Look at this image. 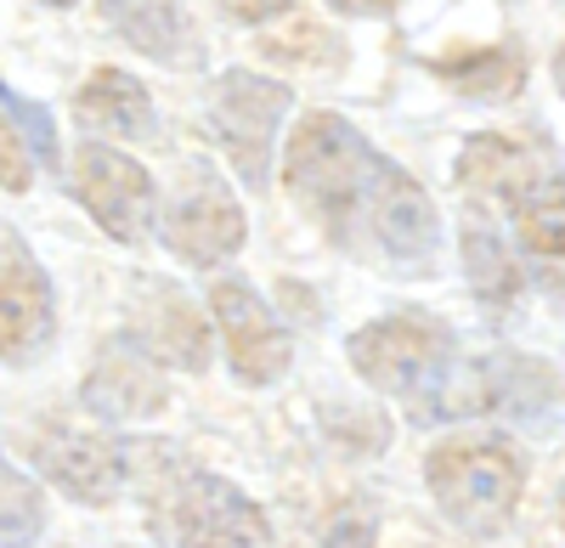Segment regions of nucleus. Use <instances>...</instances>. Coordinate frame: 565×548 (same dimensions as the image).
<instances>
[{
  "label": "nucleus",
  "instance_id": "obj_12",
  "mask_svg": "<svg viewBox=\"0 0 565 548\" xmlns=\"http://www.w3.org/2000/svg\"><path fill=\"white\" fill-rule=\"evenodd\" d=\"M57 329L52 311V283L29 249H12L0 260V356L7 362H29L34 351H45Z\"/></svg>",
  "mask_w": 565,
  "mask_h": 548
},
{
  "label": "nucleus",
  "instance_id": "obj_15",
  "mask_svg": "<svg viewBox=\"0 0 565 548\" xmlns=\"http://www.w3.org/2000/svg\"><path fill=\"white\" fill-rule=\"evenodd\" d=\"M103 18L136 45L141 57H153V63L193 68L204 57L175 0H103Z\"/></svg>",
  "mask_w": 565,
  "mask_h": 548
},
{
  "label": "nucleus",
  "instance_id": "obj_9",
  "mask_svg": "<svg viewBox=\"0 0 565 548\" xmlns=\"http://www.w3.org/2000/svg\"><path fill=\"white\" fill-rule=\"evenodd\" d=\"M170 542L260 548V542H271V526H266V515L232 481L193 475V481L175 492V504H170Z\"/></svg>",
  "mask_w": 565,
  "mask_h": 548
},
{
  "label": "nucleus",
  "instance_id": "obj_21",
  "mask_svg": "<svg viewBox=\"0 0 565 548\" xmlns=\"http://www.w3.org/2000/svg\"><path fill=\"white\" fill-rule=\"evenodd\" d=\"M295 0H221V12L226 18H238V23H271L277 12H289Z\"/></svg>",
  "mask_w": 565,
  "mask_h": 548
},
{
  "label": "nucleus",
  "instance_id": "obj_10",
  "mask_svg": "<svg viewBox=\"0 0 565 548\" xmlns=\"http://www.w3.org/2000/svg\"><path fill=\"white\" fill-rule=\"evenodd\" d=\"M85 407L108 425H130V419H153L164 407V374L159 356L141 345L136 334H119L103 345V362L85 379Z\"/></svg>",
  "mask_w": 565,
  "mask_h": 548
},
{
  "label": "nucleus",
  "instance_id": "obj_2",
  "mask_svg": "<svg viewBox=\"0 0 565 548\" xmlns=\"http://www.w3.org/2000/svg\"><path fill=\"white\" fill-rule=\"evenodd\" d=\"M351 368L391 401H402L418 425L487 413V362L463 368L458 340L430 311H396L380 323H362L351 340Z\"/></svg>",
  "mask_w": 565,
  "mask_h": 548
},
{
  "label": "nucleus",
  "instance_id": "obj_8",
  "mask_svg": "<svg viewBox=\"0 0 565 548\" xmlns=\"http://www.w3.org/2000/svg\"><path fill=\"white\" fill-rule=\"evenodd\" d=\"M210 311L215 323L226 334V356H232V374H238L244 385H277L282 374H289L295 362V340L289 329L277 323V316L266 311V300L249 289V283H215L210 289Z\"/></svg>",
  "mask_w": 565,
  "mask_h": 548
},
{
  "label": "nucleus",
  "instance_id": "obj_6",
  "mask_svg": "<svg viewBox=\"0 0 565 548\" xmlns=\"http://www.w3.org/2000/svg\"><path fill=\"white\" fill-rule=\"evenodd\" d=\"M74 198L90 209V221L103 226L119 244H141L153 233V209H159V187L130 153L108 148V142H85L74 153Z\"/></svg>",
  "mask_w": 565,
  "mask_h": 548
},
{
  "label": "nucleus",
  "instance_id": "obj_19",
  "mask_svg": "<svg viewBox=\"0 0 565 548\" xmlns=\"http://www.w3.org/2000/svg\"><path fill=\"white\" fill-rule=\"evenodd\" d=\"M45 526V504L40 492L0 459V537H34Z\"/></svg>",
  "mask_w": 565,
  "mask_h": 548
},
{
  "label": "nucleus",
  "instance_id": "obj_20",
  "mask_svg": "<svg viewBox=\"0 0 565 548\" xmlns=\"http://www.w3.org/2000/svg\"><path fill=\"white\" fill-rule=\"evenodd\" d=\"M0 187L7 193H29L34 187V159L23 148V130H12L7 103H0Z\"/></svg>",
  "mask_w": 565,
  "mask_h": 548
},
{
  "label": "nucleus",
  "instance_id": "obj_11",
  "mask_svg": "<svg viewBox=\"0 0 565 548\" xmlns=\"http://www.w3.org/2000/svg\"><path fill=\"white\" fill-rule=\"evenodd\" d=\"M136 340L159 356V368H186L204 374L210 368V323L193 294H181L175 283H148L136 300Z\"/></svg>",
  "mask_w": 565,
  "mask_h": 548
},
{
  "label": "nucleus",
  "instance_id": "obj_3",
  "mask_svg": "<svg viewBox=\"0 0 565 548\" xmlns=\"http://www.w3.org/2000/svg\"><path fill=\"white\" fill-rule=\"evenodd\" d=\"M424 481L436 492V509L463 537H503L526 492V459L503 436H447L424 459Z\"/></svg>",
  "mask_w": 565,
  "mask_h": 548
},
{
  "label": "nucleus",
  "instance_id": "obj_4",
  "mask_svg": "<svg viewBox=\"0 0 565 548\" xmlns=\"http://www.w3.org/2000/svg\"><path fill=\"white\" fill-rule=\"evenodd\" d=\"M159 238L186 266H221L244 249V209L232 187L204 159H181L170 181V204L159 215Z\"/></svg>",
  "mask_w": 565,
  "mask_h": 548
},
{
  "label": "nucleus",
  "instance_id": "obj_18",
  "mask_svg": "<svg viewBox=\"0 0 565 548\" xmlns=\"http://www.w3.org/2000/svg\"><path fill=\"white\" fill-rule=\"evenodd\" d=\"M463 266H469V289H476L487 305H509L514 294H521V266H514V255L487 233L481 221L463 226Z\"/></svg>",
  "mask_w": 565,
  "mask_h": 548
},
{
  "label": "nucleus",
  "instance_id": "obj_5",
  "mask_svg": "<svg viewBox=\"0 0 565 548\" xmlns=\"http://www.w3.org/2000/svg\"><path fill=\"white\" fill-rule=\"evenodd\" d=\"M295 108V90L277 85V79H260L249 68H232L221 74L215 97H210V130L215 142L226 148L232 170H238L249 187L271 175V142H277V125L289 119Z\"/></svg>",
  "mask_w": 565,
  "mask_h": 548
},
{
  "label": "nucleus",
  "instance_id": "obj_17",
  "mask_svg": "<svg viewBox=\"0 0 565 548\" xmlns=\"http://www.w3.org/2000/svg\"><path fill=\"white\" fill-rule=\"evenodd\" d=\"M436 79H447L458 97H476V103H509L514 90L526 85V57L514 45H487L476 57H447L430 68Z\"/></svg>",
  "mask_w": 565,
  "mask_h": 548
},
{
  "label": "nucleus",
  "instance_id": "obj_13",
  "mask_svg": "<svg viewBox=\"0 0 565 548\" xmlns=\"http://www.w3.org/2000/svg\"><path fill=\"white\" fill-rule=\"evenodd\" d=\"M74 119L103 136V142H153L159 136V108L148 97V85L125 68H97L79 97H74Z\"/></svg>",
  "mask_w": 565,
  "mask_h": 548
},
{
  "label": "nucleus",
  "instance_id": "obj_16",
  "mask_svg": "<svg viewBox=\"0 0 565 548\" xmlns=\"http://www.w3.org/2000/svg\"><path fill=\"white\" fill-rule=\"evenodd\" d=\"M514 244L548 289H565V175L514 204Z\"/></svg>",
  "mask_w": 565,
  "mask_h": 548
},
{
  "label": "nucleus",
  "instance_id": "obj_14",
  "mask_svg": "<svg viewBox=\"0 0 565 548\" xmlns=\"http://www.w3.org/2000/svg\"><path fill=\"white\" fill-rule=\"evenodd\" d=\"M34 459L68 497H79V504H90V509L108 504V497L119 492V481H125L119 447L103 441V436H45Z\"/></svg>",
  "mask_w": 565,
  "mask_h": 548
},
{
  "label": "nucleus",
  "instance_id": "obj_22",
  "mask_svg": "<svg viewBox=\"0 0 565 548\" xmlns=\"http://www.w3.org/2000/svg\"><path fill=\"white\" fill-rule=\"evenodd\" d=\"M334 12H345V18H385V12H396L402 0H328Z\"/></svg>",
  "mask_w": 565,
  "mask_h": 548
},
{
  "label": "nucleus",
  "instance_id": "obj_7",
  "mask_svg": "<svg viewBox=\"0 0 565 548\" xmlns=\"http://www.w3.org/2000/svg\"><path fill=\"white\" fill-rule=\"evenodd\" d=\"M548 181H559V164L543 142L532 136H503V130H481L458 148V187L476 193L487 204H521L532 193H543Z\"/></svg>",
  "mask_w": 565,
  "mask_h": 548
},
{
  "label": "nucleus",
  "instance_id": "obj_24",
  "mask_svg": "<svg viewBox=\"0 0 565 548\" xmlns=\"http://www.w3.org/2000/svg\"><path fill=\"white\" fill-rule=\"evenodd\" d=\"M45 7H74V0H45Z\"/></svg>",
  "mask_w": 565,
  "mask_h": 548
},
{
  "label": "nucleus",
  "instance_id": "obj_1",
  "mask_svg": "<svg viewBox=\"0 0 565 548\" xmlns=\"http://www.w3.org/2000/svg\"><path fill=\"white\" fill-rule=\"evenodd\" d=\"M282 187L345 255L367 266L413 278L436 260L441 215L430 193L340 114H306L289 130Z\"/></svg>",
  "mask_w": 565,
  "mask_h": 548
},
{
  "label": "nucleus",
  "instance_id": "obj_23",
  "mask_svg": "<svg viewBox=\"0 0 565 548\" xmlns=\"http://www.w3.org/2000/svg\"><path fill=\"white\" fill-rule=\"evenodd\" d=\"M554 85H559V97H565V45L554 52Z\"/></svg>",
  "mask_w": 565,
  "mask_h": 548
}]
</instances>
